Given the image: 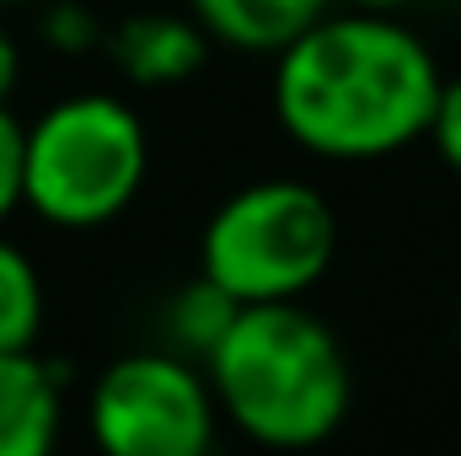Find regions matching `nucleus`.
Segmentation results:
<instances>
[{
  "mask_svg": "<svg viewBox=\"0 0 461 456\" xmlns=\"http://www.w3.org/2000/svg\"><path fill=\"white\" fill-rule=\"evenodd\" d=\"M435 97L440 65L392 11H328L274 54V118L312 156H397L429 134Z\"/></svg>",
  "mask_w": 461,
  "mask_h": 456,
  "instance_id": "nucleus-1",
  "label": "nucleus"
},
{
  "mask_svg": "<svg viewBox=\"0 0 461 456\" xmlns=\"http://www.w3.org/2000/svg\"><path fill=\"white\" fill-rule=\"evenodd\" d=\"M204 370L215 408L247 441L279 451L322 446L354 397L339 333L301 301L236 306L204 354Z\"/></svg>",
  "mask_w": 461,
  "mask_h": 456,
  "instance_id": "nucleus-2",
  "label": "nucleus"
},
{
  "mask_svg": "<svg viewBox=\"0 0 461 456\" xmlns=\"http://www.w3.org/2000/svg\"><path fill=\"white\" fill-rule=\"evenodd\" d=\"M150 140L140 114L108 92H76L22 140V205L49 226L92 231L123 215L145 183Z\"/></svg>",
  "mask_w": 461,
  "mask_h": 456,
  "instance_id": "nucleus-3",
  "label": "nucleus"
},
{
  "mask_svg": "<svg viewBox=\"0 0 461 456\" xmlns=\"http://www.w3.org/2000/svg\"><path fill=\"white\" fill-rule=\"evenodd\" d=\"M339 258L333 205L295 178L236 188L199 236V274L236 306L301 301Z\"/></svg>",
  "mask_w": 461,
  "mask_h": 456,
  "instance_id": "nucleus-4",
  "label": "nucleus"
},
{
  "mask_svg": "<svg viewBox=\"0 0 461 456\" xmlns=\"http://www.w3.org/2000/svg\"><path fill=\"white\" fill-rule=\"evenodd\" d=\"M215 414L210 376L167 349L113 360L86 403L92 441L113 456H199L215 441Z\"/></svg>",
  "mask_w": 461,
  "mask_h": 456,
  "instance_id": "nucleus-5",
  "label": "nucleus"
},
{
  "mask_svg": "<svg viewBox=\"0 0 461 456\" xmlns=\"http://www.w3.org/2000/svg\"><path fill=\"white\" fill-rule=\"evenodd\" d=\"M59 435V376L32 349H0V456H43Z\"/></svg>",
  "mask_w": 461,
  "mask_h": 456,
  "instance_id": "nucleus-6",
  "label": "nucleus"
},
{
  "mask_svg": "<svg viewBox=\"0 0 461 456\" xmlns=\"http://www.w3.org/2000/svg\"><path fill=\"white\" fill-rule=\"evenodd\" d=\"M188 5L215 43L247 54H279L290 38H301L317 16L333 11V0H188Z\"/></svg>",
  "mask_w": 461,
  "mask_h": 456,
  "instance_id": "nucleus-7",
  "label": "nucleus"
},
{
  "mask_svg": "<svg viewBox=\"0 0 461 456\" xmlns=\"http://www.w3.org/2000/svg\"><path fill=\"white\" fill-rule=\"evenodd\" d=\"M204 43H210V32L199 22H183V16H134V22L118 27L113 54L134 81L167 87V81H183V76L199 70Z\"/></svg>",
  "mask_w": 461,
  "mask_h": 456,
  "instance_id": "nucleus-8",
  "label": "nucleus"
},
{
  "mask_svg": "<svg viewBox=\"0 0 461 456\" xmlns=\"http://www.w3.org/2000/svg\"><path fill=\"white\" fill-rule=\"evenodd\" d=\"M43 328V279L32 258L0 236V349H32Z\"/></svg>",
  "mask_w": 461,
  "mask_h": 456,
  "instance_id": "nucleus-9",
  "label": "nucleus"
},
{
  "mask_svg": "<svg viewBox=\"0 0 461 456\" xmlns=\"http://www.w3.org/2000/svg\"><path fill=\"white\" fill-rule=\"evenodd\" d=\"M230 312H236V301H230L226 290H215V285L199 274L194 290L172 306V333L188 343L194 354H210V343L221 339V328L230 323Z\"/></svg>",
  "mask_w": 461,
  "mask_h": 456,
  "instance_id": "nucleus-10",
  "label": "nucleus"
},
{
  "mask_svg": "<svg viewBox=\"0 0 461 456\" xmlns=\"http://www.w3.org/2000/svg\"><path fill=\"white\" fill-rule=\"evenodd\" d=\"M429 140L440 150V161L461 178V76H440V97H435V118H429Z\"/></svg>",
  "mask_w": 461,
  "mask_h": 456,
  "instance_id": "nucleus-11",
  "label": "nucleus"
},
{
  "mask_svg": "<svg viewBox=\"0 0 461 456\" xmlns=\"http://www.w3.org/2000/svg\"><path fill=\"white\" fill-rule=\"evenodd\" d=\"M22 140L27 123H16V114L0 103V221L22 205Z\"/></svg>",
  "mask_w": 461,
  "mask_h": 456,
  "instance_id": "nucleus-12",
  "label": "nucleus"
},
{
  "mask_svg": "<svg viewBox=\"0 0 461 456\" xmlns=\"http://www.w3.org/2000/svg\"><path fill=\"white\" fill-rule=\"evenodd\" d=\"M49 43H59V49H86V43H92V16H86L81 5L59 0V5L49 11Z\"/></svg>",
  "mask_w": 461,
  "mask_h": 456,
  "instance_id": "nucleus-13",
  "label": "nucleus"
},
{
  "mask_svg": "<svg viewBox=\"0 0 461 456\" xmlns=\"http://www.w3.org/2000/svg\"><path fill=\"white\" fill-rule=\"evenodd\" d=\"M16 76H22V49H16V38L0 27V103L16 92Z\"/></svg>",
  "mask_w": 461,
  "mask_h": 456,
  "instance_id": "nucleus-14",
  "label": "nucleus"
},
{
  "mask_svg": "<svg viewBox=\"0 0 461 456\" xmlns=\"http://www.w3.org/2000/svg\"><path fill=\"white\" fill-rule=\"evenodd\" d=\"M354 11H397V5H408V0H348Z\"/></svg>",
  "mask_w": 461,
  "mask_h": 456,
  "instance_id": "nucleus-15",
  "label": "nucleus"
},
{
  "mask_svg": "<svg viewBox=\"0 0 461 456\" xmlns=\"http://www.w3.org/2000/svg\"><path fill=\"white\" fill-rule=\"evenodd\" d=\"M0 5H32V0H0Z\"/></svg>",
  "mask_w": 461,
  "mask_h": 456,
  "instance_id": "nucleus-16",
  "label": "nucleus"
}]
</instances>
